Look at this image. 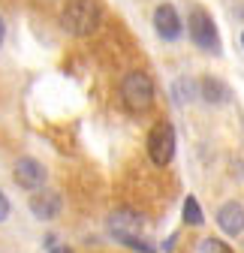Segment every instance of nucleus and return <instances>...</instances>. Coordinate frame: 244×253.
Masks as SVG:
<instances>
[{
	"instance_id": "obj_5",
	"label": "nucleus",
	"mask_w": 244,
	"mask_h": 253,
	"mask_svg": "<svg viewBox=\"0 0 244 253\" xmlns=\"http://www.w3.org/2000/svg\"><path fill=\"white\" fill-rule=\"evenodd\" d=\"M148 157L154 166H169L175 157V126L169 121H160L148 133Z\"/></svg>"
},
{
	"instance_id": "obj_7",
	"label": "nucleus",
	"mask_w": 244,
	"mask_h": 253,
	"mask_svg": "<svg viewBox=\"0 0 244 253\" xmlns=\"http://www.w3.org/2000/svg\"><path fill=\"white\" fill-rule=\"evenodd\" d=\"M154 30L166 40V42H175L181 37V30H184V21H181L178 9L172 3H160L154 9Z\"/></svg>"
},
{
	"instance_id": "obj_16",
	"label": "nucleus",
	"mask_w": 244,
	"mask_h": 253,
	"mask_svg": "<svg viewBox=\"0 0 244 253\" xmlns=\"http://www.w3.org/2000/svg\"><path fill=\"white\" fill-rule=\"evenodd\" d=\"M51 253H73V250H70V247H54Z\"/></svg>"
},
{
	"instance_id": "obj_2",
	"label": "nucleus",
	"mask_w": 244,
	"mask_h": 253,
	"mask_svg": "<svg viewBox=\"0 0 244 253\" xmlns=\"http://www.w3.org/2000/svg\"><path fill=\"white\" fill-rule=\"evenodd\" d=\"M142 229H145L142 214H136V211H130V208H121V211H115V214L109 217V232H112L121 244H127V247L136 250V253H154V247H151L145 238H139Z\"/></svg>"
},
{
	"instance_id": "obj_13",
	"label": "nucleus",
	"mask_w": 244,
	"mask_h": 253,
	"mask_svg": "<svg viewBox=\"0 0 244 253\" xmlns=\"http://www.w3.org/2000/svg\"><path fill=\"white\" fill-rule=\"evenodd\" d=\"M202 253H232L223 241H217V238H208L205 244H202Z\"/></svg>"
},
{
	"instance_id": "obj_9",
	"label": "nucleus",
	"mask_w": 244,
	"mask_h": 253,
	"mask_svg": "<svg viewBox=\"0 0 244 253\" xmlns=\"http://www.w3.org/2000/svg\"><path fill=\"white\" fill-rule=\"evenodd\" d=\"M199 97H202L205 103H211V106H226V103L232 100V90H229L226 82H220V79H214V76H205V79L199 82Z\"/></svg>"
},
{
	"instance_id": "obj_14",
	"label": "nucleus",
	"mask_w": 244,
	"mask_h": 253,
	"mask_svg": "<svg viewBox=\"0 0 244 253\" xmlns=\"http://www.w3.org/2000/svg\"><path fill=\"white\" fill-rule=\"evenodd\" d=\"M6 217H9V199L3 196V190H0V223H3Z\"/></svg>"
},
{
	"instance_id": "obj_11",
	"label": "nucleus",
	"mask_w": 244,
	"mask_h": 253,
	"mask_svg": "<svg viewBox=\"0 0 244 253\" xmlns=\"http://www.w3.org/2000/svg\"><path fill=\"white\" fill-rule=\"evenodd\" d=\"M184 223H190V226H202V223H205L196 196H187V199H184Z\"/></svg>"
},
{
	"instance_id": "obj_6",
	"label": "nucleus",
	"mask_w": 244,
	"mask_h": 253,
	"mask_svg": "<svg viewBox=\"0 0 244 253\" xmlns=\"http://www.w3.org/2000/svg\"><path fill=\"white\" fill-rule=\"evenodd\" d=\"M12 178H15V184L21 190L37 193V190H42V184H45V166L40 160H34V157H21L15 163V169H12Z\"/></svg>"
},
{
	"instance_id": "obj_1",
	"label": "nucleus",
	"mask_w": 244,
	"mask_h": 253,
	"mask_svg": "<svg viewBox=\"0 0 244 253\" xmlns=\"http://www.w3.org/2000/svg\"><path fill=\"white\" fill-rule=\"evenodd\" d=\"M103 6L100 0H70L60 12V27L73 37H90L100 27Z\"/></svg>"
},
{
	"instance_id": "obj_8",
	"label": "nucleus",
	"mask_w": 244,
	"mask_h": 253,
	"mask_svg": "<svg viewBox=\"0 0 244 253\" xmlns=\"http://www.w3.org/2000/svg\"><path fill=\"white\" fill-rule=\"evenodd\" d=\"M217 226L226 235H241L244 232V205L241 202H226L217 211Z\"/></svg>"
},
{
	"instance_id": "obj_3",
	"label": "nucleus",
	"mask_w": 244,
	"mask_h": 253,
	"mask_svg": "<svg viewBox=\"0 0 244 253\" xmlns=\"http://www.w3.org/2000/svg\"><path fill=\"white\" fill-rule=\"evenodd\" d=\"M121 103L127 112H148L154 106V82L148 73L133 70L121 79Z\"/></svg>"
},
{
	"instance_id": "obj_4",
	"label": "nucleus",
	"mask_w": 244,
	"mask_h": 253,
	"mask_svg": "<svg viewBox=\"0 0 244 253\" xmlns=\"http://www.w3.org/2000/svg\"><path fill=\"white\" fill-rule=\"evenodd\" d=\"M187 34L193 40L196 48L208 51V54H220V34H217V24L202 6H196L187 15Z\"/></svg>"
},
{
	"instance_id": "obj_10",
	"label": "nucleus",
	"mask_w": 244,
	"mask_h": 253,
	"mask_svg": "<svg viewBox=\"0 0 244 253\" xmlns=\"http://www.w3.org/2000/svg\"><path fill=\"white\" fill-rule=\"evenodd\" d=\"M30 211H34V217H40V220H51L60 211V196L51 193V190L34 193V199H30Z\"/></svg>"
},
{
	"instance_id": "obj_12",
	"label": "nucleus",
	"mask_w": 244,
	"mask_h": 253,
	"mask_svg": "<svg viewBox=\"0 0 244 253\" xmlns=\"http://www.w3.org/2000/svg\"><path fill=\"white\" fill-rule=\"evenodd\" d=\"M193 93H196V90H193V84H190L187 79H178V82H175V100H178V103L193 100Z\"/></svg>"
},
{
	"instance_id": "obj_17",
	"label": "nucleus",
	"mask_w": 244,
	"mask_h": 253,
	"mask_svg": "<svg viewBox=\"0 0 244 253\" xmlns=\"http://www.w3.org/2000/svg\"><path fill=\"white\" fill-rule=\"evenodd\" d=\"M241 45H244V30H241Z\"/></svg>"
},
{
	"instance_id": "obj_15",
	"label": "nucleus",
	"mask_w": 244,
	"mask_h": 253,
	"mask_svg": "<svg viewBox=\"0 0 244 253\" xmlns=\"http://www.w3.org/2000/svg\"><path fill=\"white\" fill-rule=\"evenodd\" d=\"M3 40H6V24H3V18H0V45H3Z\"/></svg>"
}]
</instances>
